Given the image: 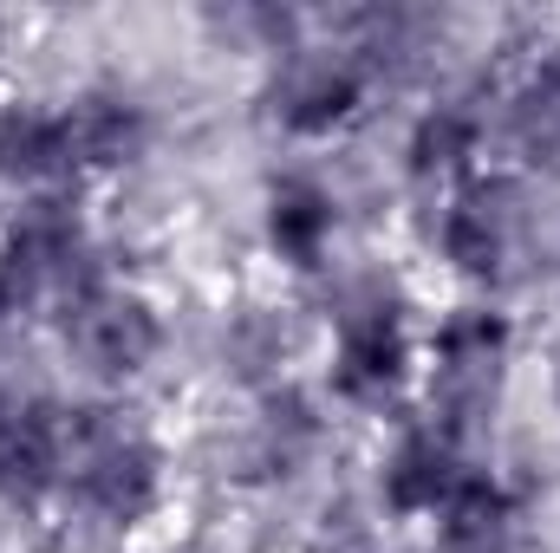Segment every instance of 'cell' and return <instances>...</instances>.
I'll use <instances>...</instances> for the list:
<instances>
[{
  "mask_svg": "<svg viewBox=\"0 0 560 553\" xmlns=\"http://www.w3.org/2000/svg\"><path fill=\"white\" fill-rule=\"evenodd\" d=\"M0 274L13 280L26 299H39V293L72 299L79 286H92V280H98V255H92V228H85V215H79L66 196H39V202H26V209L7 222Z\"/></svg>",
  "mask_w": 560,
  "mask_h": 553,
  "instance_id": "cell-4",
  "label": "cell"
},
{
  "mask_svg": "<svg viewBox=\"0 0 560 553\" xmlns=\"http://www.w3.org/2000/svg\"><path fill=\"white\" fill-rule=\"evenodd\" d=\"M66 131H72V156L79 169H118L138 163L150 143V111L131 92H85L66 105Z\"/></svg>",
  "mask_w": 560,
  "mask_h": 553,
  "instance_id": "cell-12",
  "label": "cell"
},
{
  "mask_svg": "<svg viewBox=\"0 0 560 553\" xmlns=\"http://www.w3.org/2000/svg\"><path fill=\"white\" fill-rule=\"evenodd\" d=\"M515 189L509 183H469L450 196V209L436 215V255L463 280H502L509 255H515Z\"/></svg>",
  "mask_w": 560,
  "mask_h": 553,
  "instance_id": "cell-7",
  "label": "cell"
},
{
  "mask_svg": "<svg viewBox=\"0 0 560 553\" xmlns=\"http://www.w3.org/2000/svg\"><path fill=\"white\" fill-rule=\"evenodd\" d=\"M59 489H66V411L26 404L0 423V502L39 508Z\"/></svg>",
  "mask_w": 560,
  "mask_h": 553,
  "instance_id": "cell-9",
  "label": "cell"
},
{
  "mask_svg": "<svg viewBox=\"0 0 560 553\" xmlns=\"http://www.w3.org/2000/svg\"><path fill=\"white\" fill-rule=\"evenodd\" d=\"M229 358H235L242 372H275L280 358H287V326L268 319V313H248V319L229 332Z\"/></svg>",
  "mask_w": 560,
  "mask_h": 553,
  "instance_id": "cell-17",
  "label": "cell"
},
{
  "mask_svg": "<svg viewBox=\"0 0 560 553\" xmlns=\"http://www.w3.org/2000/svg\"><path fill=\"white\" fill-rule=\"evenodd\" d=\"M72 176H79V156H72L66 111H46V105H7L0 111V183L52 189Z\"/></svg>",
  "mask_w": 560,
  "mask_h": 553,
  "instance_id": "cell-10",
  "label": "cell"
},
{
  "mask_svg": "<svg viewBox=\"0 0 560 553\" xmlns=\"http://www.w3.org/2000/svg\"><path fill=\"white\" fill-rule=\"evenodd\" d=\"M359 553H378V548H359Z\"/></svg>",
  "mask_w": 560,
  "mask_h": 553,
  "instance_id": "cell-20",
  "label": "cell"
},
{
  "mask_svg": "<svg viewBox=\"0 0 560 553\" xmlns=\"http://www.w3.org/2000/svg\"><path fill=\"white\" fill-rule=\"evenodd\" d=\"M476 150H482L476 111H463V105H430V111H418V125H411V138H405V169H411L418 183H456V176L476 163Z\"/></svg>",
  "mask_w": 560,
  "mask_h": 553,
  "instance_id": "cell-14",
  "label": "cell"
},
{
  "mask_svg": "<svg viewBox=\"0 0 560 553\" xmlns=\"http://www.w3.org/2000/svg\"><path fill=\"white\" fill-rule=\"evenodd\" d=\"M261 222H268V248L287 268H319L326 248H332V235H339V202L313 176H280L275 189H268Z\"/></svg>",
  "mask_w": 560,
  "mask_h": 553,
  "instance_id": "cell-11",
  "label": "cell"
},
{
  "mask_svg": "<svg viewBox=\"0 0 560 553\" xmlns=\"http://www.w3.org/2000/svg\"><path fill=\"white\" fill-rule=\"evenodd\" d=\"M66 495L112 528H138L163 502V449L118 411H66Z\"/></svg>",
  "mask_w": 560,
  "mask_h": 553,
  "instance_id": "cell-1",
  "label": "cell"
},
{
  "mask_svg": "<svg viewBox=\"0 0 560 553\" xmlns=\"http://www.w3.org/2000/svg\"><path fill=\"white\" fill-rule=\"evenodd\" d=\"M372 92L365 52H287L268 85V118L287 138H332L359 118Z\"/></svg>",
  "mask_w": 560,
  "mask_h": 553,
  "instance_id": "cell-5",
  "label": "cell"
},
{
  "mask_svg": "<svg viewBox=\"0 0 560 553\" xmlns=\"http://www.w3.org/2000/svg\"><path fill=\"white\" fill-rule=\"evenodd\" d=\"M339 339H332V391L359 411H385L405 378H411V339H405V313H398V293L385 280H352L339 293V313H332Z\"/></svg>",
  "mask_w": 560,
  "mask_h": 553,
  "instance_id": "cell-2",
  "label": "cell"
},
{
  "mask_svg": "<svg viewBox=\"0 0 560 553\" xmlns=\"http://www.w3.org/2000/svg\"><path fill=\"white\" fill-rule=\"evenodd\" d=\"M59 332H66V352L92 378H112V385L138 378L156 358V345H163L156 306L131 286H112V280H92L72 299H59Z\"/></svg>",
  "mask_w": 560,
  "mask_h": 553,
  "instance_id": "cell-3",
  "label": "cell"
},
{
  "mask_svg": "<svg viewBox=\"0 0 560 553\" xmlns=\"http://www.w3.org/2000/svg\"><path fill=\"white\" fill-rule=\"evenodd\" d=\"M20 306H26V293H20V286H13V280L0 274V332H7V326H13V313H20Z\"/></svg>",
  "mask_w": 560,
  "mask_h": 553,
  "instance_id": "cell-18",
  "label": "cell"
},
{
  "mask_svg": "<svg viewBox=\"0 0 560 553\" xmlns=\"http://www.w3.org/2000/svg\"><path fill=\"white\" fill-rule=\"evenodd\" d=\"M7 416H13V411H7V398H0V423H7Z\"/></svg>",
  "mask_w": 560,
  "mask_h": 553,
  "instance_id": "cell-19",
  "label": "cell"
},
{
  "mask_svg": "<svg viewBox=\"0 0 560 553\" xmlns=\"http://www.w3.org/2000/svg\"><path fill=\"white\" fill-rule=\"evenodd\" d=\"M509 138L528 163H560V59H535L509 85Z\"/></svg>",
  "mask_w": 560,
  "mask_h": 553,
  "instance_id": "cell-15",
  "label": "cell"
},
{
  "mask_svg": "<svg viewBox=\"0 0 560 553\" xmlns=\"http://www.w3.org/2000/svg\"><path fill=\"white\" fill-rule=\"evenodd\" d=\"M509 345H515V332H509V319H502L495 306H456V313L436 326V339H430V365H436V398H443V411L450 416L482 411V404L495 398V385H502Z\"/></svg>",
  "mask_w": 560,
  "mask_h": 553,
  "instance_id": "cell-6",
  "label": "cell"
},
{
  "mask_svg": "<svg viewBox=\"0 0 560 553\" xmlns=\"http://www.w3.org/2000/svg\"><path fill=\"white\" fill-rule=\"evenodd\" d=\"M515 495L495 475H463V489L436 508V553H509L515 548Z\"/></svg>",
  "mask_w": 560,
  "mask_h": 553,
  "instance_id": "cell-13",
  "label": "cell"
},
{
  "mask_svg": "<svg viewBox=\"0 0 560 553\" xmlns=\"http://www.w3.org/2000/svg\"><path fill=\"white\" fill-rule=\"evenodd\" d=\"M319 449V416L300 391H268L261 416H255V462L261 475H300V462Z\"/></svg>",
  "mask_w": 560,
  "mask_h": 553,
  "instance_id": "cell-16",
  "label": "cell"
},
{
  "mask_svg": "<svg viewBox=\"0 0 560 553\" xmlns=\"http://www.w3.org/2000/svg\"><path fill=\"white\" fill-rule=\"evenodd\" d=\"M463 449H456V430L450 423H411L398 443H392V456H385V469H378V495H385V508L392 515H436L456 489H463Z\"/></svg>",
  "mask_w": 560,
  "mask_h": 553,
  "instance_id": "cell-8",
  "label": "cell"
}]
</instances>
